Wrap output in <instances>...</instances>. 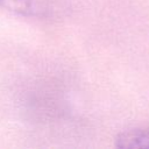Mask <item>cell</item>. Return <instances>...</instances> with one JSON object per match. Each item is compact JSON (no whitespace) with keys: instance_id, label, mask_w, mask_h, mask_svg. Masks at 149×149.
<instances>
[{"instance_id":"cell-1","label":"cell","mask_w":149,"mask_h":149,"mask_svg":"<svg viewBox=\"0 0 149 149\" xmlns=\"http://www.w3.org/2000/svg\"><path fill=\"white\" fill-rule=\"evenodd\" d=\"M0 6L7 10L28 16H52L62 6L58 0H0Z\"/></svg>"},{"instance_id":"cell-2","label":"cell","mask_w":149,"mask_h":149,"mask_svg":"<svg viewBox=\"0 0 149 149\" xmlns=\"http://www.w3.org/2000/svg\"><path fill=\"white\" fill-rule=\"evenodd\" d=\"M119 148H149V133L142 130H132L121 134L116 139Z\"/></svg>"}]
</instances>
